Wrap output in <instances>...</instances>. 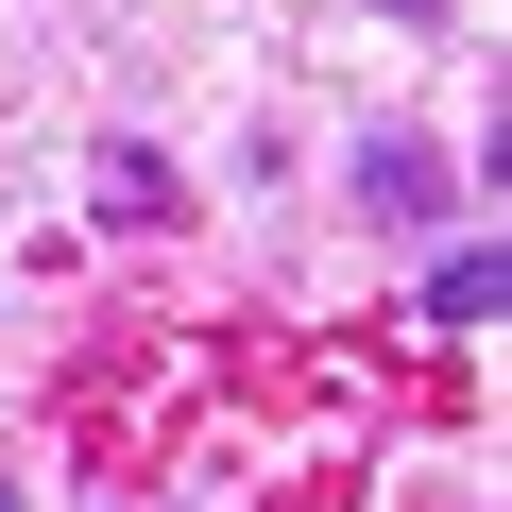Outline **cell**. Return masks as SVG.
<instances>
[{
    "mask_svg": "<svg viewBox=\"0 0 512 512\" xmlns=\"http://www.w3.org/2000/svg\"><path fill=\"white\" fill-rule=\"evenodd\" d=\"M495 291H512V256H444V274H427V308H444V325H495Z\"/></svg>",
    "mask_w": 512,
    "mask_h": 512,
    "instance_id": "obj_2",
    "label": "cell"
},
{
    "mask_svg": "<svg viewBox=\"0 0 512 512\" xmlns=\"http://www.w3.org/2000/svg\"><path fill=\"white\" fill-rule=\"evenodd\" d=\"M359 188H376L393 222H427V205H444V154H427V137H376V171H359Z\"/></svg>",
    "mask_w": 512,
    "mask_h": 512,
    "instance_id": "obj_1",
    "label": "cell"
},
{
    "mask_svg": "<svg viewBox=\"0 0 512 512\" xmlns=\"http://www.w3.org/2000/svg\"><path fill=\"white\" fill-rule=\"evenodd\" d=\"M0 512H18V495H0Z\"/></svg>",
    "mask_w": 512,
    "mask_h": 512,
    "instance_id": "obj_4",
    "label": "cell"
},
{
    "mask_svg": "<svg viewBox=\"0 0 512 512\" xmlns=\"http://www.w3.org/2000/svg\"><path fill=\"white\" fill-rule=\"evenodd\" d=\"M376 18H444V0H376Z\"/></svg>",
    "mask_w": 512,
    "mask_h": 512,
    "instance_id": "obj_3",
    "label": "cell"
}]
</instances>
